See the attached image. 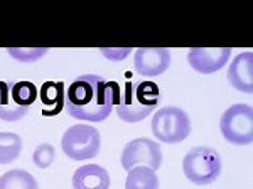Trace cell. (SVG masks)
Listing matches in <instances>:
<instances>
[{"label": "cell", "instance_id": "cell-1", "mask_svg": "<svg viewBox=\"0 0 253 189\" xmlns=\"http://www.w3.org/2000/svg\"><path fill=\"white\" fill-rule=\"evenodd\" d=\"M122 88L117 81L98 75H81L68 86L64 108L76 120L103 122L120 103Z\"/></svg>", "mask_w": 253, "mask_h": 189}, {"label": "cell", "instance_id": "cell-2", "mask_svg": "<svg viewBox=\"0 0 253 189\" xmlns=\"http://www.w3.org/2000/svg\"><path fill=\"white\" fill-rule=\"evenodd\" d=\"M161 90L152 81H126L120 93V103L117 105V115L126 123H137L149 117L161 105Z\"/></svg>", "mask_w": 253, "mask_h": 189}, {"label": "cell", "instance_id": "cell-3", "mask_svg": "<svg viewBox=\"0 0 253 189\" xmlns=\"http://www.w3.org/2000/svg\"><path fill=\"white\" fill-rule=\"evenodd\" d=\"M182 171L191 183L205 186L221 176V157L211 147H194L182 161Z\"/></svg>", "mask_w": 253, "mask_h": 189}, {"label": "cell", "instance_id": "cell-4", "mask_svg": "<svg viewBox=\"0 0 253 189\" xmlns=\"http://www.w3.org/2000/svg\"><path fill=\"white\" fill-rule=\"evenodd\" d=\"M101 137L98 129L93 125H78L69 127L61 139V149L73 161H88L100 154Z\"/></svg>", "mask_w": 253, "mask_h": 189}, {"label": "cell", "instance_id": "cell-5", "mask_svg": "<svg viewBox=\"0 0 253 189\" xmlns=\"http://www.w3.org/2000/svg\"><path fill=\"white\" fill-rule=\"evenodd\" d=\"M191 118L182 108L164 106L152 118V134L164 143H179L191 134Z\"/></svg>", "mask_w": 253, "mask_h": 189}, {"label": "cell", "instance_id": "cell-6", "mask_svg": "<svg viewBox=\"0 0 253 189\" xmlns=\"http://www.w3.org/2000/svg\"><path fill=\"white\" fill-rule=\"evenodd\" d=\"M223 137L233 145H248L253 141V112L250 105H231L219 120Z\"/></svg>", "mask_w": 253, "mask_h": 189}, {"label": "cell", "instance_id": "cell-7", "mask_svg": "<svg viewBox=\"0 0 253 189\" xmlns=\"http://www.w3.org/2000/svg\"><path fill=\"white\" fill-rule=\"evenodd\" d=\"M122 167L125 171H130L137 167L138 164L150 167L152 171H157L162 164V150L161 145L147 137L133 139L125 145L124 152H122Z\"/></svg>", "mask_w": 253, "mask_h": 189}, {"label": "cell", "instance_id": "cell-8", "mask_svg": "<svg viewBox=\"0 0 253 189\" xmlns=\"http://www.w3.org/2000/svg\"><path fill=\"white\" fill-rule=\"evenodd\" d=\"M230 56L231 47H193L187 52V61L196 73L211 75L223 69Z\"/></svg>", "mask_w": 253, "mask_h": 189}, {"label": "cell", "instance_id": "cell-9", "mask_svg": "<svg viewBox=\"0 0 253 189\" xmlns=\"http://www.w3.org/2000/svg\"><path fill=\"white\" fill-rule=\"evenodd\" d=\"M170 66V54L166 47H140L133 56V68L140 76H159Z\"/></svg>", "mask_w": 253, "mask_h": 189}, {"label": "cell", "instance_id": "cell-10", "mask_svg": "<svg viewBox=\"0 0 253 189\" xmlns=\"http://www.w3.org/2000/svg\"><path fill=\"white\" fill-rule=\"evenodd\" d=\"M228 81L233 88L243 93H252L253 90V54L252 51L240 52L231 61L228 69Z\"/></svg>", "mask_w": 253, "mask_h": 189}, {"label": "cell", "instance_id": "cell-11", "mask_svg": "<svg viewBox=\"0 0 253 189\" xmlns=\"http://www.w3.org/2000/svg\"><path fill=\"white\" fill-rule=\"evenodd\" d=\"M108 171L96 164H86L73 174V189H108Z\"/></svg>", "mask_w": 253, "mask_h": 189}, {"label": "cell", "instance_id": "cell-12", "mask_svg": "<svg viewBox=\"0 0 253 189\" xmlns=\"http://www.w3.org/2000/svg\"><path fill=\"white\" fill-rule=\"evenodd\" d=\"M38 96L41 98L42 105L49 106V112H42L44 117H54L64 110V101H66V85L63 81H46L41 86Z\"/></svg>", "mask_w": 253, "mask_h": 189}, {"label": "cell", "instance_id": "cell-13", "mask_svg": "<svg viewBox=\"0 0 253 189\" xmlns=\"http://www.w3.org/2000/svg\"><path fill=\"white\" fill-rule=\"evenodd\" d=\"M10 86L12 81H0V120L3 122H17L29 112V108L14 103L10 98Z\"/></svg>", "mask_w": 253, "mask_h": 189}, {"label": "cell", "instance_id": "cell-14", "mask_svg": "<svg viewBox=\"0 0 253 189\" xmlns=\"http://www.w3.org/2000/svg\"><path fill=\"white\" fill-rule=\"evenodd\" d=\"M125 189H159V178L156 171L147 166H137L128 171Z\"/></svg>", "mask_w": 253, "mask_h": 189}, {"label": "cell", "instance_id": "cell-15", "mask_svg": "<svg viewBox=\"0 0 253 189\" xmlns=\"http://www.w3.org/2000/svg\"><path fill=\"white\" fill-rule=\"evenodd\" d=\"M22 139L14 132H0V166L12 164L20 155Z\"/></svg>", "mask_w": 253, "mask_h": 189}, {"label": "cell", "instance_id": "cell-16", "mask_svg": "<svg viewBox=\"0 0 253 189\" xmlns=\"http://www.w3.org/2000/svg\"><path fill=\"white\" fill-rule=\"evenodd\" d=\"M0 189H39V186L31 172L14 169L0 178Z\"/></svg>", "mask_w": 253, "mask_h": 189}, {"label": "cell", "instance_id": "cell-17", "mask_svg": "<svg viewBox=\"0 0 253 189\" xmlns=\"http://www.w3.org/2000/svg\"><path fill=\"white\" fill-rule=\"evenodd\" d=\"M38 88L31 81H19V83H12L10 86V98L14 100L15 105L29 108L38 98Z\"/></svg>", "mask_w": 253, "mask_h": 189}, {"label": "cell", "instance_id": "cell-18", "mask_svg": "<svg viewBox=\"0 0 253 189\" xmlns=\"http://www.w3.org/2000/svg\"><path fill=\"white\" fill-rule=\"evenodd\" d=\"M56 159V150L51 143H41V145L36 147L34 155H32V161H34V166L39 167V169H47Z\"/></svg>", "mask_w": 253, "mask_h": 189}, {"label": "cell", "instance_id": "cell-19", "mask_svg": "<svg viewBox=\"0 0 253 189\" xmlns=\"http://www.w3.org/2000/svg\"><path fill=\"white\" fill-rule=\"evenodd\" d=\"M7 52L17 61H22V63H32V61H38L42 56L47 54V49L46 47H29V49H24V47H9Z\"/></svg>", "mask_w": 253, "mask_h": 189}, {"label": "cell", "instance_id": "cell-20", "mask_svg": "<svg viewBox=\"0 0 253 189\" xmlns=\"http://www.w3.org/2000/svg\"><path fill=\"white\" fill-rule=\"evenodd\" d=\"M101 52L105 54V57L112 61H120V59H125L126 54L132 52V49H101Z\"/></svg>", "mask_w": 253, "mask_h": 189}]
</instances>
